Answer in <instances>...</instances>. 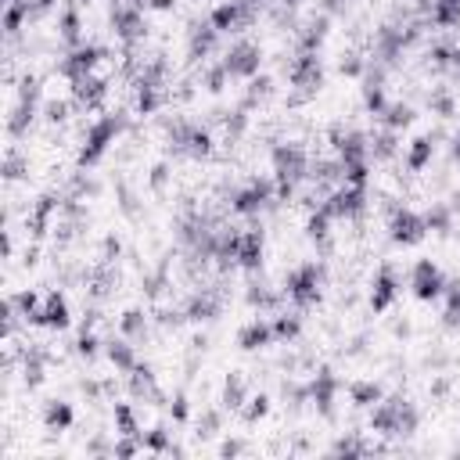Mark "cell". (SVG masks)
<instances>
[{"label": "cell", "mask_w": 460, "mask_h": 460, "mask_svg": "<svg viewBox=\"0 0 460 460\" xmlns=\"http://www.w3.org/2000/svg\"><path fill=\"white\" fill-rule=\"evenodd\" d=\"M256 69H259V51L256 47H237V51L230 54V61H227V72H234V76H248Z\"/></svg>", "instance_id": "5b68a950"}, {"label": "cell", "mask_w": 460, "mask_h": 460, "mask_svg": "<svg viewBox=\"0 0 460 460\" xmlns=\"http://www.w3.org/2000/svg\"><path fill=\"white\" fill-rule=\"evenodd\" d=\"M47 424L51 428H69L72 424V410L65 403H51V410H47Z\"/></svg>", "instance_id": "30bf717a"}, {"label": "cell", "mask_w": 460, "mask_h": 460, "mask_svg": "<svg viewBox=\"0 0 460 460\" xmlns=\"http://www.w3.org/2000/svg\"><path fill=\"white\" fill-rule=\"evenodd\" d=\"M395 298V277H392V270H382V277L374 281V295H371V303L374 309H385L388 303Z\"/></svg>", "instance_id": "8992f818"}, {"label": "cell", "mask_w": 460, "mask_h": 460, "mask_svg": "<svg viewBox=\"0 0 460 460\" xmlns=\"http://www.w3.org/2000/svg\"><path fill=\"white\" fill-rule=\"evenodd\" d=\"M399 122L403 126L410 122V108H395V112H392V126H399Z\"/></svg>", "instance_id": "4fadbf2b"}, {"label": "cell", "mask_w": 460, "mask_h": 460, "mask_svg": "<svg viewBox=\"0 0 460 460\" xmlns=\"http://www.w3.org/2000/svg\"><path fill=\"white\" fill-rule=\"evenodd\" d=\"M424 230H428V223H424V219H421L417 212H410V209L395 212V219H392V237H395V241H403V245L421 241Z\"/></svg>", "instance_id": "7a4b0ae2"}, {"label": "cell", "mask_w": 460, "mask_h": 460, "mask_svg": "<svg viewBox=\"0 0 460 460\" xmlns=\"http://www.w3.org/2000/svg\"><path fill=\"white\" fill-rule=\"evenodd\" d=\"M155 8H169V0H155Z\"/></svg>", "instance_id": "5bb4252c"}, {"label": "cell", "mask_w": 460, "mask_h": 460, "mask_svg": "<svg viewBox=\"0 0 460 460\" xmlns=\"http://www.w3.org/2000/svg\"><path fill=\"white\" fill-rule=\"evenodd\" d=\"M36 320L47 324V327H65L69 324V309H65V303H61L58 295H51V298H47V309L36 313Z\"/></svg>", "instance_id": "52a82bcc"}, {"label": "cell", "mask_w": 460, "mask_h": 460, "mask_svg": "<svg viewBox=\"0 0 460 460\" xmlns=\"http://www.w3.org/2000/svg\"><path fill=\"white\" fill-rule=\"evenodd\" d=\"M263 342H270V331H266V324H248L245 331H241V345L245 349H256V345H263Z\"/></svg>", "instance_id": "9c48e42d"}, {"label": "cell", "mask_w": 460, "mask_h": 460, "mask_svg": "<svg viewBox=\"0 0 460 460\" xmlns=\"http://www.w3.org/2000/svg\"><path fill=\"white\" fill-rule=\"evenodd\" d=\"M288 295L295 298L298 306L316 303V295H320V270H316V266H303V270H295L292 281H288Z\"/></svg>", "instance_id": "6da1fadb"}, {"label": "cell", "mask_w": 460, "mask_h": 460, "mask_svg": "<svg viewBox=\"0 0 460 460\" xmlns=\"http://www.w3.org/2000/svg\"><path fill=\"white\" fill-rule=\"evenodd\" d=\"M428 155H432V144L421 137V140H414V151H410V169H421L424 162H428Z\"/></svg>", "instance_id": "8fae6325"}, {"label": "cell", "mask_w": 460, "mask_h": 460, "mask_svg": "<svg viewBox=\"0 0 460 460\" xmlns=\"http://www.w3.org/2000/svg\"><path fill=\"white\" fill-rule=\"evenodd\" d=\"M356 399H360L363 406H367L371 399H377V388H371V385H363V388H356Z\"/></svg>", "instance_id": "7c38bea8"}, {"label": "cell", "mask_w": 460, "mask_h": 460, "mask_svg": "<svg viewBox=\"0 0 460 460\" xmlns=\"http://www.w3.org/2000/svg\"><path fill=\"white\" fill-rule=\"evenodd\" d=\"M457 155H460V137H457Z\"/></svg>", "instance_id": "9a60e30c"}, {"label": "cell", "mask_w": 460, "mask_h": 460, "mask_svg": "<svg viewBox=\"0 0 460 460\" xmlns=\"http://www.w3.org/2000/svg\"><path fill=\"white\" fill-rule=\"evenodd\" d=\"M414 292H417V298H435L442 292V274L432 263H417V270H414Z\"/></svg>", "instance_id": "3957f363"}, {"label": "cell", "mask_w": 460, "mask_h": 460, "mask_svg": "<svg viewBox=\"0 0 460 460\" xmlns=\"http://www.w3.org/2000/svg\"><path fill=\"white\" fill-rule=\"evenodd\" d=\"M263 198H266V187L263 184H252L248 187V191H241V195H237V212H256L259 209V205H263Z\"/></svg>", "instance_id": "ba28073f"}, {"label": "cell", "mask_w": 460, "mask_h": 460, "mask_svg": "<svg viewBox=\"0 0 460 460\" xmlns=\"http://www.w3.org/2000/svg\"><path fill=\"white\" fill-rule=\"evenodd\" d=\"M116 130H119V122L116 119H105V122H98L94 126V133H90V148L83 151V162H94L105 148H108V140L116 137Z\"/></svg>", "instance_id": "277c9868"}]
</instances>
